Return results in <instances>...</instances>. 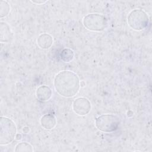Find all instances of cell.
<instances>
[{
    "label": "cell",
    "instance_id": "2e32d148",
    "mask_svg": "<svg viewBox=\"0 0 152 152\" xmlns=\"http://www.w3.org/2000/svg\"><path fill=\"white\" fill-rule=\"evenodd\" d=\"M17 140H21L22 138V135L21 134H17L15 138Z\"/></svg>",
    "mask_w": 152,
    "mask_h": 152
},
{
    "label": "cell",
    "instance_id": "ba28073f",
    "mask_svg": "<svg viewBox=\"0 0 152 152\" xmlns=\"http://www.w3.org/2000/svg\"><path fill=\"white\" fill-rule=\"evenodd\" d=\"M36 94L39 100L45 102L50 99L52 95V91L49 87L46 85H42L37 88Z\"/></svg>",
    "mask_w": 152,
    "mask_h": 152
},
{
    "label": "cell",
    "instance_id": "4fadbf2b",
    "mask_svg": "<svg viewBox=\"0 0 152 152\" xmlns=\"http://www.w3.org/2000/svg\"><path fill=\"white\" fill-rule=\"evenodd\" d=\"M15 151H33V147L31 144L27 142H21L18 143L15 148Z\"/></svg>",
    "mask_w": 152,
    "mask_h": 152
},
{
    "label": "cell",
    "instance_id": "9a60e30c",
    "mask_svg": "<svg viewBox=\"0 0 152 152\" xmlns=\"http://www.w3.org/2000/svg\"><path fill=\"white\" fill-rule=\"evenodd\" d=\"M29 131V127L28 126H24L23 128V132L24 133H28Z\"/></svg>",
    "mask_w": 152,
    "mask_h": 152
},
{
    "label": "cell",
    "instance_id": "5b68a950",
    "mask_svg": "<svg viewBox=\"0 0 152 152\" xmlns=\"http://www.w3.org/2000/svg\"><path fill=\"white\" fill-rule=\"evenodd\" d=\"M129 26L136 31H141L145 28L148 24L149 19L147 13L141 9L131 11L127 18Z\"/></svg>",
    "mask_w": 152,
    "mask_h": 152
},
{
    "label": "cell",
    "instance_id": "8fae6325",
    "mask_svg": "<svg viewBox=\"0 0 152 152\" xmlns=\"http://www.w3.org/2000/svg\"><path fill=\"white\" fill-rule=\"evenodd\" d=\"M74 57V53L72 50L69 48L64 49L61 53V59L65 62L71 61Z\"/></svg>",
    "mask_w": 152,
    "mask_h": 152
},
{
    "label": "cell",
    "instance_id": "9c48e42d",
    "mask_svg": "<svg viewBox=\"0 0 152 152\" xmlns=\"http://www.w3.org/2000/svg\"><path fill=\"white\" fill-rule=\"evenodd\" d=\"M53 37L48 33L41 34L37 39V45L43 49L50 48L53 44Z\"/></svg>",
    "mask_w": 152,
    "mask_h": 152
},
{
    "label": "cell",
    "instance_id": "8992f818",
    "mask_svg": "<svg viewBox=\"0 0 152 152\" xmlns=\"http://www.w3.org/2000/svg\"><path fill=\"white\" fill-rule=\"evenodd\" d=\"M91 105L89 100L86 97H78L72 103V109L75 113L83 116L88 114L91 110Z\"/></svg>",
    "mask_w": 152,
    "mask_h": 152
},
{
    "label": "cell",
    "instance_id": "7a4b0ae2",
    "mask_svg": "<svg viewBox=\"0 0 152 152\" xmlns=\"http://www.w3.org/2000/svg\"><path fill=\"white\" fill-rule=\"evenodd\" d=\"M17 127L11 119L1 116L0 119V144L5 145L11 143L15 138Z\"/></svg>",
    "mask_w": 152,
    "mask_h": 152
},
{
    "label": "cell",
    "instance_id": "52a82bcc",
    "mask_svg": "<svg viewBox=\"0 0 152 152\" xmlns=\"http://www.w3.org/2000/svg\"><path fill=\"white\" fill-rule=\"evenodd\" d=\"M13 37L12 33L9 25L1 21L0 23V41L1 43H8L11 42Z\"/></svg>",
    "mask_w": 152,
    "mask_h": 152
},
{
    "label": "cell",
    "instance_id": "3957f363",
    "mask_svg": "<svg viewBox=\"0 0 152 152\" xmlns=\"http://www.w3.org/2000/svg\"><path fill=\"white\" fill-rule=\"evenodd\" d=\"M121 123L120 118L113 114H103L96 118V127L104 132H112L118 129Z\"/></svg>",
    "mask_w": 152,
    "mask_h": 152
},
{
    "label": "cell",
    "instance_id": "277c9868",
    "mask_svg": "<svg viewBox=\"0 0 152 152\" xmlns=\"http://www.w3.org/2000/svg\"><path fill=\"white\" fill-rule=\"evenodd\" d=\"M84 26L93 31H101L106 29L108 25L107 18L102 14L91 13L86 15L83 20Z\"/></svg>",
    "mask_w": 152,
    "mask_h": 152
},
{
    "label": "cell",
    "instance_id": "5bb4252c",
    "mask_svg": "<svg viewBox=\"0 0 152 152\" xmlns=\"http://www.w3.org/2000/svg\"><path fill=\"white\" fill-rule=\"evenodd\" d=\"M47 2V1H31V2L35 4H43L45 3H46Z\"/></svg>",
    "mask_w": 152,
    "mask_h": 152
},
{
    "label": "cell",
    "instance_id": "30bf717a",
    "mask_svg": "<svg viewBox=\"0 0 152 152\" xmlns=\"http://www.w3.org/2000/svg\"><path fill=\"white\" fill-rule=\"evenodd\" d=\"M41 126L46 129H53L56 124V119L52 114H45L42 116L40 119Z\"/></svg>",
    "mask_w": 152,
    "mask_h": 152
},
{
    "label": "cell",
    "instance_id": "6da1fadb",
    "mask_svg": "<svg viewBox=\"0 0 152 152\" xmlns=\"http://www.w3.org/2000/svg\"><path fill=\"white\" fill-rule=\"evenodd\" d=\"M53 85L56 92L61 96L71 97L78 92L80 81L75 72L71 71H62L55 76Z\"/></svg>",
    "mask_w": 152,
    "mask_h": 152
},
{
    "label": "cell",
    "instance_id": "7c38bea8",
    "mask_svg": "<svg viewBox=\"0 0 152 152\" xmlns=\"http://www.w3.org/2000/svg\"><path fill=\"white\" fill-rule=\"evenodd\" d=\"M10 5L6 1H1L0 2V17H5L8 15L10 11Z\"/></svg>",
    "mask_w": 152,
    "mask_h": 152
}]
</instances>
